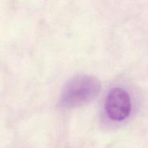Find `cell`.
Instances as JSON below:
<instances>
[{
	"label": "cell",
	"instance_id": "cell-1",
	"mask_svg": "<svg viewBox=\"0 0 148 148\" xmlns=\"http://www.w3.org/2000/svg\"><path fill=\"white\" fill-rule=\"evenodd\" d=\"M101 88V83L95 77L88 75H77L64 88L61 103L66 108L84 105L96 98Z\"/></svg>",
	"mask_w": 148,
	"mask_h": 148
},
{
	"label": "cell",
	"instance_id": "cell-2",
	"mask_svg": "<svg viewBox=\"0 0 148 148\" xmlns=\"http://www.w3.org/2000/svg\"><path fill=\"white\" fill-rule=\"evenodd\" d=\"M131 100L128 92L122 88H114L106 100V111L114 121H123L131 112Z\"/></svg>",
	"mask_w": 148,
	"mask_h": 148
}]
</instances>
